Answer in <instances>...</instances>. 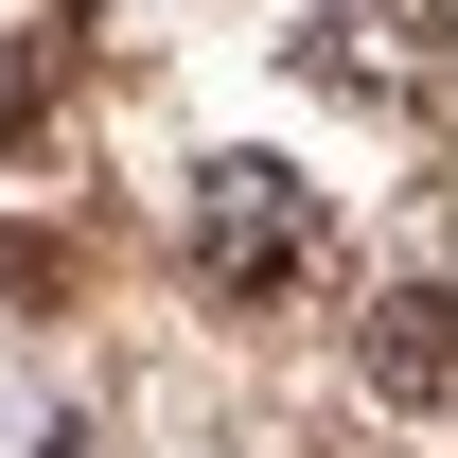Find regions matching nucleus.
I'll return each mask as SVG.
<instances>
[{
    "label": "nucleus",
    "mask_w": 458,
    "mask_h": 458,
    "mask_svg": "<svg viewBox=\"0 0 458 458\" xmlns=\"http://www.w3.org/2000/svg\"><path fill=\"white\" fill-rule=\"evenodd\" d=\"M352 370H370L388 405H458V300L441 283H388L370 318H352Z\"/></svg>",
    "instance_id": "2"
},
{
    "label": "nucleus",
    "mask_w": 458,
    "mask_h": 458,
    "mask_svg": "<svg viewBox=\"0 0 458 458\" xmlns=\"http://www.w3.org/2000/svg\"><path fill=\"white\" fill-rule=\"evenodd\" d=\"M194 283L212 300H300L318 283V194L283 159H212L194 176Z\"/></svg>",
    "instance_id": "1"
},
{
    "label": "nucleus",
    "mask_w": 458,
    "mask_h": 458,
    "mask_svg": "<svg viewBox=\"0 0 458 458\" xmlns=\"http://www.w3.org/2000/svg\"><path fill=\"white\" fill-rule=\"evenodd\" d=\"M300 71H335V89H405V106H423V0H318V18H300Z\"/></svg>",
    "instance_id": "3"
},
{
    "label": "nucleus",
    "mask_w": 458,
    "mask_h": 458,
    "mask_svg": "<svg viewBox=\"0 0 458 458\" xmlns=\"http://www.w3.org/2000/svg\"><path fill=\"white\" fill-rule=\"evenodd\" d=\"M36 123V36H0V141Z\"/></svg>",
    "instance_id": "4"
}]
</instances>
